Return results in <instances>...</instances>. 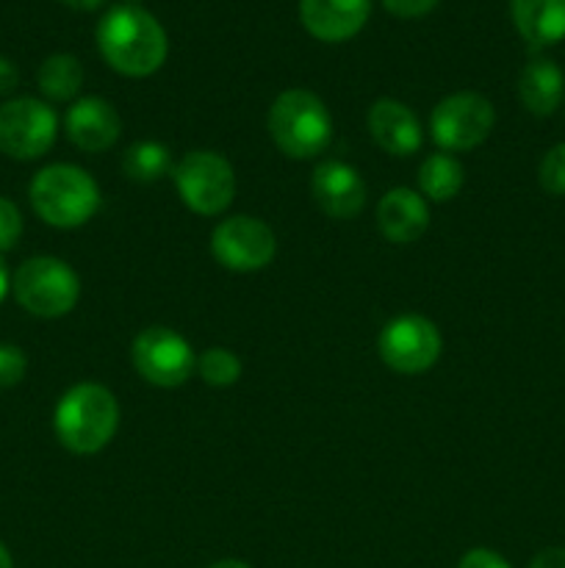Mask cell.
<instances>
[{
  "label": "cell",
  "instance_id": "1",
  "mask_svg": "<svg viewBox=\"0 0 565 568\" xmlns=\"http://www.w3.org/2000/svg\"><path fill=\"white\" fill-rule=\"evenodd\" d=\"M97 50L111 70L127 78H147L170 53L164 26L142 6H114L97 22Z\"/></svg>",
  "mask_w": 565,
  "mask_h": 568
},
{
  "label": "cell",
  "instance_id": "2",
  "mask_svg": "<svg viewBox=\"0 0 565 568\" xmlns=\"http://www.w3.org/2000/svg\"><path fill=\"white\" fill-rule=\"evenodd\" d=\"M120 427L116 397L100 383H78L59 399L53 430L61 447L75 455H94L105 449Z\"/></svg>",
  "mask_w": 565,
  "mask_h": 568
},
{
  "label": "cell",
  "instance_id": "3",
  "mask_svg": "<svg viewBox=\"0 0 565 568\" xmlns=\"http://www.w3.org/2000/svg\"><path fill=\"white\" fill-rule=\"evenodd\" d=\"M33 211L48 225L72 231L100 211V186L86 170L75 164H50L33 175L28 189Z\"/></svg>",
  "mask_w": 565,
  "mask_h": 568
},
{
  "label": "cell",
  "instance_id": "4",
  "mask_svg": "<svg viewBox=\"0 0 565 568\" xmlns=\"http://www.w3.org/2000/svg\"><path fill=\"white\" fill-rule=\"evenodd\" d=\"M269 133L277 150L288 159H316L332 142L330 109L308 89H288L271 103Z\"/></svg>",
  "mask_w": 565,
  "mask_h": 568
},
{
  "label": "cell",
  "instance_id": "5",
  "mask_svg": "<svg viewBox=\"0 0 565 568\" xmlns=\"http://www.w3.org/2000/svg\"><path fill=\"white\" fill-rule=\"evenodd\" d=\"M14 297L28 314L42 320H59L70 314L81 300V281L66 261L53 255H37L17 266L11 277Z\"/></svg>",
  "mask_w": 565,
  "mask_h": 568
},
{
  "label": "cell",
  "instance_id": "6",
  "mask_svg": "<svg viewBox=\"0 0 565 568\" xmlns=\"http://www.w3.org/2000/svg\"><path fill=\"white\" fill-rule=\"evenodd\" d=\"M175 186L186 209L199 216H216L236 197V172L214 150H192L175 164Z\"/></svg>",
  "mask_w": 565,
  "mask_h": 568
},
{
  "label": "cell",
  "instance_id": "7",
  "mask_svg": "<svg viewBox=\"0 0 565 568\" xmlns=\"http://www.w3.org/2000/svg\"><path fill=\"white\" fill-rule=\"evenodd\" d=\"M496 125V111L487 98L476 92H458L443 98L430 114L432 142L443 153H465L491 136Z\"/></svg>",
  "mask_w": 565,
  "mask_h": 568
},
{
  "label": "cell",
  "instance_id": "8",
  "mask_svg": "<svg viewBox=\"0 0 565 568\" xmlns=\"http://www.w3.org/2000/svg\"><path fill=\"white\" fill-rule=\"evenodd\" d=\"M59 136V116L37 98H14L0 105V153L14 161L42 159Z\"/></svg>",
  "mask_w": 565,
  "mask_h": 568
},
{
  "label": "cell",
  "instance_id": "9",
  "mask_svg": "<svg viewBox=\"0 0 565 568\" xmlns=\"http://www.w3.org/2000/svg\"><path fill=\"white\" fill-rule=\"evenodd\" d=\"M131 358L142 381L153 383L158 388L183 386L197 369V355H194L192 344L181 333L164 325L144 327L133 338Z\"/></svg>",
  "mask_w": 565,
  "mask_h": 568
},
{
  "label": "cell",
  "instance_id": "10",
  "mask_svg": "<svg viewBox=\"0 0 565 568\" xmlns=\"http://www.w3.org/2000/svg\"><path fill=\"white\" fill-rule=\"evenodd\" d=\"M380 358L399 375H421L441 358L443 338L432 320L419 314H402L388 322L380 333Z\"/></svg>",
  "mask_w": 565,
  "mask_h": 568
},
{
  "label": "cell",
  "instance_id": "11",
  "mask_svg": "<svg viewBox=\"0 0 565 568\" xmlns=\"http://www.w3.org/2000/svg\"><path fill=\"white\" fill-rule=\"evenodd\" d=\"M277 239L266 222L249 214L227 216L210 233V255L230 272H258L275 261Z\"/></svg>",
  "mask_w": 565,
  "mask_h": 568
},
{
  "label": "cell",
  "instance_id": "12",
  "mask_svg": "<svg viewBox=\"0 0 565 568\" xmlns=\"http://www.w3.org/2000/svg\"><path fill=\"white\" fill-rule=\"evenodd\" d=\"M316 205L332 220H352L366 205V183L355 166L343 161H321L310 178Z\"/></svg>",
  "mask_w": 565,
  "mask_h": 568
},
{
  "label": "cell",
  "instance_id": "13",
  "mask_svg": "<svg viewBox=\"0 0 565 568\" xmlns=\"http://www.w3.org/2000/svg\"><path fill=\"white\" fill-rule=\"evenodd\" d=\"M371 0H299V20L319 42H347L363 31Z\"/></svg>",
  "mask_w": 565,
  "mask_h": 568
},
{
  "label": "cell",
  "instance_id": "14",
  "mask_svg": "<svg viewBox=\"0 0 565 568\" xmlns=\"http://www.w3.org/2000/svg\"><path fill=\"white\" fill-rule=\"evenodd\" d=\"M64 131L70 142L83 153H103L114 148L122 133V120L114 105L103 98H81L70 105L64 116Z\"/></svg>",
  "mask_w": 565,
  "mask_h": 568
},
{
  "label": "cell",
  "instance_id": "15",
  "mask_svg": "<svg viewBox=\"0 0 565 568\" xmlns=\"http://www.w3.org/2000/svg\"><path fill=\"white\" fill-rule=\"evenodd\" d=\"M369 133L386 153L408 159L424 142V131L413 111L393 98L377 100L369 109Z\"/></svg>",
  "mask_w": 565,
  "mask_h": 568
},
{
  "label": "cell",
  "instance_id": "16",
  "mask_svg": "<svg viewBox=\"0 0 565 568\" xmlns=\"http://www.w3.org/2000/svg\"><path fill=\"white\" fill-rule=\"evenodd\" d=\"M377 225H380L382 236L393 244L419 242L430 225L427 200L408 186L391 189L377 203Z\"/></svg>",
  "mask_w": 565,
  "mask_h": 568
},
{
  "label": "cell",
  "instance_id": "17",
  "mask_svg": "<svg viewBox=\"0 0 565 568\" xmlns=\"http://www.w3.org/2000/svg\"><path fill=\"white\" fill-rule=\"evenodd\" d=\"M515 31L532 48H548L565 39V0H510Z\"/></svg>",
  "mask_w": 565,
  "mask_h": 568
},
{
  "label": "cell",
  "instance_id": "18",
  "mask_svg": "<svg viewBox=\"0 0 565 568\" xmlns=\"http://www.w3.org/2000/svg\"><path fill=\"white\" fill-rule=\"evenodd\" d=\"M518 98L535 116H552L565 98V75L552 59H532L518 75Z\"/></svg>",
  "mask_w": 565,
  "mask_h": 568
},
{
  "label": "cell",
  "instance_id": "19",
  "mask_svg": "<svg viewBox=\"0 0 565 568\" xmlns=\"http://www.w3.org/2000/svg\"><path fill=\"white\" fill-rule=\"evenodd\" d=\"M39 92L55 103H66L75 98L83 87V67L75 55L53 53L42 61L37 72Z\"/></svg>",
  "mask_w": 565,
  "mask_h": 568
},
{
  "label": "cell",
  "instance_id": "20",
  "mask_svg": "<svg viewBox=\"0 0 565 568\" xmlns=\"http://www.w3.org/2000/svg\"><path fill=\"white\" fill-rule=\"evenodd\" d=\"M465 172L463 164L452 153L427 155L419 170V186L435 203H449L463 189Z\"/></svg>",
  "mask_w": 565,
  "mask_h": 568
},
{
  "label": "cell",
  "instance_id": "21",
  "mask_svg": "<svg viewBox=\"0 0 565 568\" xmlns=\"http://www.w3.org/2000/svg\"><path fill=\"white\" fill-rule=\"evenodd\" d=\"M122 172L125 178L136 183H155L161 178L172 175L175 164H172V153L161 142L144 139V142L131 144L122 155Z\"/></svg>",
  "mask_w": 565,
  "mask_h": 568
},
{
  "label": "cell",
  "instance_id": "22",
  "mask_svg": "<svg viewBox=\"0 0 565 568\" xmlns=\"http://www.w3.org/2000/svg\"><path fill=\"white\" fill-rule=\"evenodd\" d=\"M197 375L203 377L208 386L227 388L242 377V361H238L236 353H230L227 347H210L197 355Z\"/></svg>",
  "mask_w": 565,
  "mask_h": 568
},
{
  "label": "cell",
  "instance_id": "23",
  "mask_svg": "<svg viewBox=\"0 0 565 568\" xmlns=\"http://www.w3.org/2000/svg\"><path fill=\"white\" fill-rule=\"evenodd\" d=\"M537 181H541V189L546 194L565 197V142L546 150V155L541 159V166H537Z\"/></svg>",
  "mask_w": 565,
  "mask_h": 568
},
{
  "label": "cell",
  "instance_id": "24",
  "mask_svg": "<svg viewBox=\"0 0 565 568\" xmlns=\"http://www.w3.org/2000/svg\"><path fill=\"white\" fill-rule=\"evenodd\" d=\"M28 358L14 344H0V388H11L25 377Z\"/></svg>",
  "mask_w": 565,
  "mask_h": 568
},
{
  "label": "cell",
  "instance_id": "25",
  "mask_svg": "<svg viewBox=\"0 0 565 568\" xmlns=\"http://www.w3.org/2000/svg\"><path fill=\"white\" fill-rule=\"evenodd\" d=\"M22 236V214L9 197H0V253L17 247Z\"/></svg>",
  "mask_w": 565,
  "mask_h": 568
},
{
  "label": "cell",
  "instance_id": "26",
  "mask_svg": "<svg viewBox=\"0 0 565 568\" xmlns=\"http://www.w3.org/2000/svg\"><path fill=\"white\" fill-rule=\"evenodd\" d=\"M386 6V11H391L393 17H402V20H415V17H424L435 9L441 0H380Z\"/></svg>",
  "mask_w": 565,
  "mask_h": 568
},
{
  "label": "cell",
  "instance_id": "27",
  "mask_svg": "<svg viewBox=\"0 0 565 568\" xmlns=\"http://www.w3.org/2000/svg\"><path fill=\"white\" fill-rule=\"evenodd\" d=\"M458 568H510V564L502 558V555L493 552V549L480 547V549H471V552H465Z\"/></svg>",
  "mask_w": 565,
  "mask_h": 568
},
{
  "label": "cell",
  "instance_id": "28",
  "mask_svg": "<svg viewBox=\"0 0 565 568\" xmlns=\"http://www.w3.org/2000/svg\"><path fill=\"white\" fill-rule=\"evenodd\" d=\"M526 568H565V547L541 549Z\"/></svg>",
  "mask_w": 565,
  "mask_h": 568
},
{
  "label": "cell",
  "instance_id": "29",
  "mask_svg": "<svg viewBox=\"0 0 565 568\" xmlns=\"http://www.w3.org/2000/svg\"><path fill=\"white\" fill-rule=\"evenodd\" d=\"M17 83H20V70L9 59L0 55V94H11L17 89Z\"/></svg>",
  "mask_w": 565,
  "mask_h": 568
},
{
  "label": "cell",
  "instance_id": "30",
  "mask_svg": "<svg viewBox=\"0 0 565 568\" xmlns=\"http://www.w3.org/2000/svg\"><path fill=\"white\" fill-rule=\"evenodd\" d=\"M61 3L70 6V9H75V11H94V9H100L105 0H61Z\"/></svg>",
  "mask_w": 565,
  "mask_h": 568
},
{
  "label": "cell",
  "instance_id": "31",
  "mask_svg": "<svg viewBox=\"0 0 565 568\" xmlns=\"http://www.w3.org/2000/svg\"><path fill=\"white\" fill-rule=\"evenodd\" d=\"M9 286H11L9 266H6L3 255H0V303H3V297H6V292H9Z\"/></svg>",
  "mask_w": 565,
  "mask_h": 568
},
{
  "label": "cell",
  "instance_id": "32",
  "mask_svg": "<svg viewBox=\"0 0 565 568\" xmlns=\"http://www.w3.org/2000/svg\"><path fill=\"white\" fill-rule=\"evenodd\" d=\"M0 568H14V560H11L9 549H6L3 544H0Z\"/></svg>",
  "mask_w": 565,
  "mask_h": 568
},
{
  "label": "cell",
  "instance_id": "33",
  "mask_svg": "<svg viewBox=\"0 0 565 568\" xmlns=\"http://www.w3.org/2000/svg\"><path fill=\"white\" fill-rule=\"evenodd\" d=\"M208 568H249L244 560H219V564L208 566Z\"/></svg>",
  "mask_w": 565,
  "mask_h": 568
},
{
  "label": "cell",
  "instance_id": "34",
  "mask_svg": "<svg viewBox=\"0 0 565 568\" xmlns=\"http://www.w3.org/2000/svg\"><path fill=\"white\" fill-rule=\"evenodd\" d=\"M127 3H131V6H136V3H142V0H127Z\"/></svg>",
  "mask_w": 565,
  "mask_h": 568
}]
</instances>
